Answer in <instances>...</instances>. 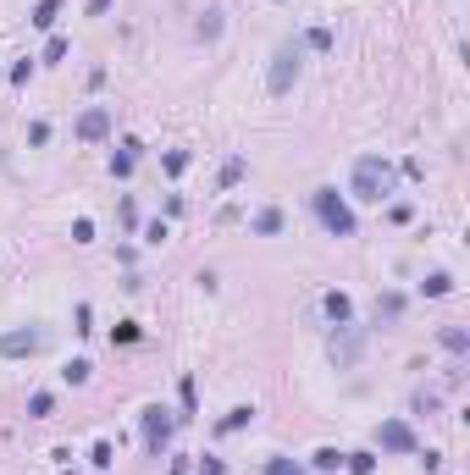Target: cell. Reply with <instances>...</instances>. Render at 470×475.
Segmentation results:
<instances>
[{
	"instance_id": "4dcf8cb0",
	"label": "cell",
	"mask_w": 470,
	"mask_h": 475,
	"mask_svg": "<svg viewBox=\"0 0 470 475\" xmlns=\"http://www.w3.org/2000/svg\"><path fill=\"white\" fill-rule=\"evenodd\" d=\"M111 0H89V17H100V11H106Z\"/></svg>"
},
{
	"instance_id": "5bb4252c",
	"label": "cell",
	"mask_w": 470,
	"mask_h": 475,
	"mask_svg": "<svg viewBox=\"0 0 470 475\" xmlns=\"http://www.w3.org/2000/svg\"><path fill=\"white\" fill-rule=\"evenodd\" d=\"M249 227L271 238V232H282V210H260V216H255V221H249Z\"/></svg>"
},
{
	"instance_id": "d6986e66",
	"label": "cell",
	"mask_w": 470,
	"mask_h": 475,
	"mask_svg": "<svg viewBox=\"0 0 470 475\" xmlns=\"http://www.w3.org/2000/svg\"><path fill=\"white\" fill-rule=\"evenodd\" d=\"M343 464H349L354 475H371V470H376V459H371V454H343Z\"/></svg>"
},
{
	"instance_id": "277c9868",
	"label": "cell",
	"mask_w": 470,
	"mask_h": 475,
	"mask_svg": "<svg viewBox=\"0 0 470 475\" xmlns=\"http://www.w3.org/2000/svg\"><path fill=\"white\" fill-rule=\"evenodd\" d=\"M360 349H365L360 326H338V331H332V343H326V354H332V365H338V371H349V365L360 359Z\"/></svg>"
},
{
	"instance_id": "44dd1931",
	"label": "cell",
	"mask_w": 470,
	"mask_h": 475,
	"mask_svg": "<svg viewBox=\"0 0 470 475\" xmlns=\"http://www.w3.org/2000/svg\"><path fill=\"white\" fill-rule=\"evenodd\" d=\"M304 44H310V50H332V28H310Z\"/></svg>"
},
{
	"instance_id": "603a6c76",
	"label": "cell",
	"mask_w": 470,
	"mask_h": 475,
	"mask_svg": "<svg viewBox=\"0 0 470 475\" xmlns=\"http://www.w3.org/2000/svg\"><path fill=\"white\" fill-rule=\"evenodd\" d=\"M166 171H171V177L189 171V149H166Z\"/></svg>"
},
{
	"instance_id": "83f0119b",
	"label": "cell",
	"mask_w": 470,
	"mask_h": 475,
	"mask_svg": "<svg viewBox=\"0 0 470 475\" xmlns=\"http://www.w3.org/2000/svg\"><path fill=\"white\" fill-rule=\"evenodd\" d=\"M144 244H166V221H150L144 227Z\"/></svg>"
},
{
	"instance_id": "8992f818",
	"label": "cell",
	"mask_w": 470,
	"mask_h": 475,
	"mask_svg": "<svg viewBox=\"0 0 470 475\" xmlns=\"http://www.w3.org/2000/svg\"><path fill=\"white\" fill-rule=\"evenodd\" d=\"M39 349H44V331H39V326L0 331V354H6V359H22V354H39Z\"/></svg>"
},
{
	"instance_id": "8fae6325",
	"label": "cell",
	"mask_w": 470,
	"mask_h": 475,
	"mask_svg": "<svg viewBox=\"0 0 470 475\" xmlns=\"http://www.w3.org/2000/svg\"><path fill=\"white\" fill-rule=\"evenodd\" d=\"M249 420H255V409H249V404H244V409L221 414V426H216V431H221V436H227V431H244V426H249Z\"/></svg>"
},
{
	"instance_id": "ba28073f",
	"label": "cell",
	"mask_w": 470,
	"mask_h": 475,
	"mask_svg": "<svg viewBox=\"0 0 470 475\" xmlns=\"http://www.w3.org/2000/svg\"><path fill=\"white\" fill-rule=\"evenodd\" d=\"M106 133H111V111L106 105H89L84 116H78V139H84V144H100Z\"/></svg>"
},
{
	"instance_id": "ffe728a7",
	"label": "cell",
	"mask_w": 470,
	"mask_h": 475,
	"mask_svg": "<svg viewBox=\"0 0 470 475\" xmlns=\"http://www.w3.org/2000/svg\"><path fill=\"white\" fill-rule=\"evenodd\" d=\"M216 34H221V11H205L199 17V39H216Z\"/></svg>"
},
{
	"instance_id": "e0dca14e",
	"label": "cell",
	"mask_w": 470,
	"mask_h": 475,
	"mask_svg": "<svg viewBox=\"0 0 470 475\" xmlns=\"http://www.w3.org/2000/svg\"><path fill=\"white\" fill-rule=\"evenodd\" d=\"M399 310H404V299H399V293H387V299H376V321H393Z\"/></svg>"
},
{
	"instance_id": "9c48e42d",
	"label": "cell",
	"mask_w": 470,
	"mask_h": 475,
	"mask_svg": "<svg viewBox=\"0 0 470 475\" xmlns=\"http://www.w3.org/2000/svg\"><path fill=\"white\" fill-rule=\"evenodd\" d=\"M321 310H326V321H332V326H349L354 304H349V293H326V299H321Z\"/></svg>"
},
{
	"instance_id": "f1b7e54d",
	"label": "cell",
	"mask_w": 470,
	"mask_h": 475,
	"mask_svg": "<svg viewBox=\"0 0 470 475\" xmlns=\"http://www.w3.org/2000/svg\"><path fill=\"white\" fill-rule=\"evenodd\" d=\"M89 459H94V470H106V464H111V442H94V454H89Z\"/></svg>"
},
{
	"instance_id": "6da1fadb",
	"label": "cell",
	"mask_w": 470,
	"mask_h": 475,
	"mask_svg": "<svg viewBox=\"0 0 470 475\" xmlns=\"http://www.w3.org/2000/svg\"><path fill=\"white\" fill-rule=\"evenodd\" d=\"M387 194H393V166H387L382 155H360V161H354V199L382 205Z\"/></svg>"
},
{
	"instance_id": "d4e9b609",
	"label": "cell",
	"mask_w": 470,
	"mask_h": 475,
	"mask_svg": "<svg viewBox=\"0 0 470 475\" xmlns=\"http://www.w3.org/2000/svg\"><path fill=\"white\" fill-rule=\"evenodd\" d=\"M238 177H244V161H238V155H233V161L221 166V188H233V183H238Z\"/></svg>"
},
{
	"instance_id": "7402d4cb",
	"label": "cell",
	"mask_w": 470,
	"mask_h": 475,
	"mask_svg": "<svg viewBox=\"0 0 470 475\" xmlns=\"http://www.w3.org/2000/svg\"><path fill=\"white\" fill-rule=\"evenodd\" d=\"M266 475H304L294 459H266Z\"/></svg>"
},
{
	"instance_id": "3957f363",
	"label": "cell",
	"mask_w": 470,
	"mask_h": 475,
	"mask_svg": "<svg viewBox=\"0 0 470 475\" xmlns=\"http://www.w3.org/2000/svg\"><path fill=\"white\" fill-rule=\"evenodd\" d=\"M294 78H299V44L288 39V44H277V50H271V72H266V89H271V94H288V89H294Z\"/></svg>"
},
{
	"instance_id": "7c38bea8",
	"label": "cell",
	"mask_w": 470,
	"mask_h": 475,
	"mask_svg": "<svg viewBox=\"0 0 470 475\" xmlns=\"http://www.w3.org/2000/svg\"><path fill=\"white\" fill-rule=\"evenodd\" d=\"M56 17H61V0H39L34 6V28H56Z\"/></svg>"
},
{
	"instance_id": "cb8c5ba5",
	"label": "cell",
	"mask_w": 470,
	"mask_h": 475,
	"mask_svg": "<svg viewBox=\"0 0 470 475\" xmlns=\"http://www.w3.org/2000/svg\"><path fill=\"white\" fill-rule=\"evenodd\" d=\"M338 464H343L338 448H321V454H316V470H338Z\"/></svg>"
},
{
	"instance_id": "484cf974",
	"label": "cell",
	"mask_w": 470,
	"mask_h": 475,
	"mask_svg": "<svg viewBox=\"0 0 470 475\" xmlns=\"http://www.w3.org/2000/svg\"><path fill=\"white\" fill-rule=\"evenodd\" d=\"M177 398H183V414H194V376H183V387H177Z\"/></svg>"
},
{
	"instance_id": "5b68a950",
	"label": "cell",
	"mask_w": 470,
	"mask_h": 475,
	"mask_svg": "<svg viewBox=\"0 0 470 475\" xmlns=\"http://www.w3.org/2000/svg\"><path fill=\"white\" fill-rule=\"evenodd\" d=\"M144 448H150L155 459L171 448V414L161 409V404H155V409H144Z\"/></svg>"
},
{
	"instance_id": "7a4b0ae2",
	"label": "cell",
	"mask_w": 470,
	"mask_h": 475,
	"mask_svg": "<svg viewBox=\"0 0 470 475\" xmlns=\"http://www.w3.org/2000/svg\"><path fill=\"white\" fill-rule=\"evenodd\" d=\"M310 205H316L321 227L332 232V238H354V210L338 199V188H316V194H310Z\"/></svg>"
},
{
	"instance_id": "2e32d148",
	"label": "cell",
	"mask_w": 470,
	"mask_h": 475,
	"mask_svg": "<svg viewBox=\"0 0 470 475\" xmlns=\"http://www.w3.org/2000/svg\"><path fill=\"white\" fill-rule=\"evenodd\" d=\"M89 371H94L89 359H72V365L61 371V381H72V387H84V381H89Z\"/></svg>"
},
{
	"instance_id": "9a60e30c",
	"label": "cell",
	"mask_w": 470,
	"mask_h": 475,
	"mask_svg": "<svg viewBox=\"0 0 470 475\" xmlns=\"http://www.w3.org/2000/svg\"><path fill=\"white\" fill-rule=\"evenodd\" d=\"M443 349H449V354H465V349H470L465 326H443Z\"/></svg>"
},
{
	"instance_id": "f546056e",
	"label": "cell",
	"mask_w": 470,
	"mask_h": 475,
	"mask_svg": "<svg viewBox=\"0 0 470 475\" xmlns=\"http://www.w3.org/2000/svg\"><path fill=\"white\" fill-rule=\"evenodd\" d=\"M199 475H227V464L221 459H199Z\"/></svg>"
},
{
	"instance_id": "52a82bcc",
	"label": "cell",
	"mask_w": 470,
	"mask_h": 475,
	"mask_svg": "<svg viewBox=\"0 0 470 475\" xmlns=\"http://www.w3.org/2000/svg\"><path fill=\"white\" fill-rule=\"evenodd\" d=\"M376 442H382L387 454H415V431H409L404 420H382L376 426Z\"/></svg>"
},
{
	"instance_id": "ac0fdd59",
	"label": "cell",
	"mask_w": 470,
	"mask_h": 475,
	"mask_svg": "<svg viewBox=\"0 0 470 475\" xmlns=\"http://www.w3.org/2000/svg\"><path fill=\"white\" fill-rule=\"evenodd\" d=\"M50 409H56V398H50V393H34V398H28V414H34V420H44Z\"/></svg>"
},
{
	"instance_id": "4fadbf2b",
	"label": "cell",
	"mask_w": 470,
	"mask_h": 475,
	"mask_svg": "<svg viewBox=\"0 0 470 475\" xmlns=\"http://www.w3.org/2000/svg\"><path fill=\"white\" fill-rule=\"evenodd\" d=\"M426 293H431V299H449V293H454V276H449V271H431V276H426Z\"/></svg>"
},
{
	"instance_id": "4316f807",
	"label": "cell",
	"mask_w": 470,
	"mask_h": 475,
	"mask_svg": "<svg viewBox=\"0 0 470 475\" xmlns=\"http://www.w3.org/2000/svg\"><path fill=\"white\" fill-rule=\"evenodd\" d=\"M94 238V221H72V244H89Z\"/></svg>"
},
{
	"instance_id": "30bf717a",
	"label": "cell",
	"mask_w": 470,
	"mask_h": 475,
	"mask_svg": "<svg viewBox=\"0 0 470 475\" xmlns=\"http://www.w3.org/2000/svg\"><path fill=\"white\" fill-rule=\"evenodd\" d=\"M133 161H139V139H122V149L111 155V171H116V177H128Z\"/></svg>"
}]
</instances>
